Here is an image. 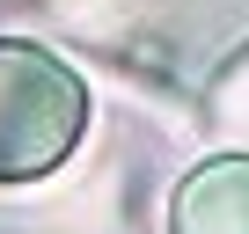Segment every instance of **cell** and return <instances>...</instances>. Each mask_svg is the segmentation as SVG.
Returning a JSON list of instances; mask_svg holds the SVG:
<instances>
[{
    "label": "cell",
    "instance_id": "1",
    "mask_svg": "<svg viewBox=\"0 0 249 234\" xmlns=\"http://www.w3.org/2000/svg\"><path fill=\"white\" fill-rule=\"evenodd\" d=\"M81 132H88L81 73L30 37H0V183L52 176L81 147Z\"/></svg>",
    "mask_w": 249,
    "mask_h": 234
},
{
    "label": "cell",
    "instance_id": "2",
    "mask_svg": "<svg viewBox=\"0 0 249 234\" xmlns=\"http://www.w3.org/2000/svg\"><path fill=\"white\" fill-rule=\"evenodd\" d=\"M169 234H249V154H213L176 183Z\"/></svg>",
    "mask_w": 249,
    "mask_h": 234
}]
</instances>
